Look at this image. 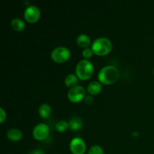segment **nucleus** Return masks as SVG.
<instances>
[{"label": "nucleus", "instance_id": "6ab92c4d", "mask_svg": "<svg viewBox=\"0 0 154 154\" xmlns=\"http://www.w3.org/2000/svg\"><path fill=\"white\" fill-rule=\"evenodd\" d=\"M6 118V113L2 108H0V123H2Z\"/></svg>", "mask_w": 154, "mask_h": 154}, {"label": "nucleus", "instance_id": "1a4fd4ad", "mask_svg": "<svg viewBox=\"0 0 154 154\" xmlns=\"http://www.w3.org/2000/svg\"><path fill=\"white\" fill-rule=\"evenodd\" d=\"M77 44L81 48H89V47L91 45V40L90 38L87 35H80L78 38H77Z\"/></svg>", "mask_w": 154, "mask_h": 154}, {"label": "nucleus", "instance_id": "423d86ee", "mask_svg": "<svg viewBox=\"0 0 154 154\" xmlns=\"http://www.w3.org/2000/svg\"><path fill=\"white\" fill-rule=\"evenodd\" d=\"M49 127L45 123H39L35 126L33 129V137L37 141H44L49 135Z\"/></svg>", "mask_w": 154, "mask_h": 154}, {"label": "nucleus", "instance_id": "ddd939ff", "mask_svg": "<svg viewBox=\"0 0 154 154\" xmlns=\"http://www.w3.org/2000/svg\"><path fill=\"white\" fill-rule=\"evenodd\" d=\"M39 115L42 118L47 119L51 116V108L48 104H42L40 105L38 108Z\"/></svg>", "mask_w": 154, "mask_h": 154}, {"label": "nucleus", "instance_id": "39448f33", "mask_svg": "<svg viewBox=\"0 0 154 154\" xmlns=\"http://www.w3.org/2000/svg\"><path fill=\"white\" fill-rule=\"evenodd\" d=\"M85 90L81 86H75L70 89L68 93L69 101L73 103H78L85 98Z\"/></svg>", "mask_w": 154, "mask_h": 154}, {"label": "nucleus", "instance_id": "7ed1b4c3", "mask_svg": "<svg viewBox=\"0 0 154 154\" xmlns=\"http://www.w3.org/2000/svg\"><path fill=\"white\" fill-rule=\"evenodd\" d=\"M93 71L94 69H93V63L87 60H81L78 63L75 69L77 77L83 81L90 79L93 75Z\"/></svg>", "mask_w": 154, "mask_h": 154}, {"label": "nucleus", "instance_id": "f257e3e1", "mask_svg": "<svg viewBox=\"0 0 154 154\" xmlns=\"http://www.w3.org/2000/svg\"><path fill=\"white\" fill-rule=\"evenodd\" d=\"M120 77L118 69L113 66H105L99 72L98 78L101 84L105 85H111L114 84Z\"/></svg>", "mask_w": 154, "mask_h": 154}, {"label": "nucleus", "instance_id": "9b49d317", "mask_svg": "<svg viewBox=\"0 0 154 154\" xmlns=\"http://www.w3.org/2000/svg\"><path fill=\"white\" fill-rule=\"evenodd\" d=\"M83 121L80 117H74L69 121V129L72 131L79 130L82 128Z\"/></svg>", "mask_w": 154, "mask_h": 154}, {"label": "nucleus", "instance_id": "4468645a", "mask_svg": "<svg viewBox=\"0 0 154 154\" xmlns=\"http://www.w3.org/2000/svg\"><path fill=\"white\" fill-rule=\"evenodd\" d=\"M12 28L17 32H22L25 28V23L19 18H14L11 22Z\"/></svg>", "mask_w": 154, "mask_h": 154}, {"label": "nucleus", "instance_id": "a211bd4d", "mask_svg": "<svg viewBox=\"0 0 154 154\" xmlns=\"http://www.w3.org/2000/svg\"><path fill=\"white\" fill-rule=\"evenodd\" d=\"M94 54L92 48H86V49H84L82 52V56L86 59H89L90 57H93V55Z\"/></svg>", "mask_w": 154, "mask_h": 154}, {"label": "nucleus", "instance_id": "6e6552de", "mask_svg": "<svg viewBox=\"0 0 154 154\" xmlns=\"http://www.w3.org/2000/svg\"><path fill=\"white\" fill-rule=\"evenodd\" d=\"M70 150L73 154H84L86 151V144L81 138H74L70 142Z\"/></svg>", "mask_w": 154, "mask_h": 154}, {"label": "nucleus", "instance_id": "2eb2a0df", "mask_svg": "<svg viewBox=\"0 0 154 154\" xmlns=\"http://www.w3.org/2000/svg\"><path fill=\"white\" fill-rule=\"evenodd\" d=\"M77 83H78V77L73 74H70L65 78V84L66 87H69V88H72V87L77 86Z\"/></svg>", "mask_w": 154, "mask_h": 154}, {"label": "nucleus", "instance_id": "f03ea898", "mask_svg": "<svg viewBox=\"0 0 154 154\" xmlns=\"http://www.w3.org/2000/svg\"><path fill=\"white\" fill-rule=\"evenodd\" d=\"M91 48L94 54L103 57L110 54L112 50V44L108 38H99L93 42Z\"/></svg>", "mask_w": 154, "mask_h": 154}, {"label": "nucleus", "instance_id": "9d476101", "mask_svg": "<svg viewBox=\"0 0 154 154\" xmlns=\"http://www.w3.org/2000/svg\"><path fill=\"white\" fill-rule=\"evenodd\" d=\"M7 137L10 141H18L23 138V133L20 129H12L8 132Z\"/></svg>", "mask_w": 154, "mask_h": 154}, {"label": "nucleus", "instance_id": "0eeeda50", "mask_svg": "<svg viewBox=\"0 0 154 154\" xmlns=\"http://www.w3.org/2000/svg\"><path fill=\"white\" fill-rule=\"evenodd\" d=\"M23 15L27 22L30 23H35L40 18L41 13L38 8L35 5H30L26 8Z\"/></svg>", "mask_w": 154, "mask_h": 154}, {"label": "nucleus", "instance_id": "dca6fc26", "mask_svg": "<svg viewBox=\"0 0 154 154\" xmlns=\"http://www.w3.org/2000/svg\"><path fill=\"white\" fill-rule=\"evenodd\" d=\"M56 129L57 131H58L59 132H63L69 128V123L68 122L65 121V120H60V121L57 122L56 123V126H55Z\"/></svg>", "mask_w": 154, "mask_h": 154}, {"label": "nucleus", "instance_id": "f8f14e48", "mask_svg": "<svg viewBox=\"0 0 154 154\" xmlns=\"http://www.w3.org/2000/svg\"><path fill=\"white\" fill-rule=\"evenodd\" d=\"M102 90V84L97 81H93L89 84L87 87V92L90 95H97Z\"/></svg>", "mask_w": 154, "mask_h": 154}, {"label": "nucleus", "instance_id": "20e7f679", "mask_svg": "<svg viewBox=\"0 0 154 154\" xmlns=\"http://www.w3.org/2000/svg\"><path fill=\"white\" fill-rule=\"evenodd\" d=\"M51 57L55 63H63L69 60L71 57V53L66 47H57L53 50Z\"/></svg>", "mask_w": 154, "mask_h": 154}, {"label": "nucleus", "instance_id": "412c9836", "mask_svg": "<svg viewBox=\"0 0 154 154\" xmlns=\"http://www.w3.org/2000/svg\"><path fill=\"white\" fill-rule=\"evenodd\" d=\"M30 154H45V152L42 150H35Z\"/></svg>", "mask_w": 154, "mask_h": 154}, {"label": "nucleus", "instance_id": "f3484780", "mask_svg": "<svg viewBox=\"0 0 154 154\" xmlns=\"http://www.w3.org/2000/svg\"><path fill=\"white\" fill-rule=\"evenodd\" d=\"M88 154H104L103 149L98 145L93 146L90 149Z\"/></svg>", "mask_w": 154, "mask_h": 154}, {"label": "nucleus", "instance_id": "4be33fe9", "mask_svg": "<svg viewBox=\"0 0 154 154\" xmlns=\"http://www.w3.org/2000/svg\"><path fill=\"white\" fill-rule=\"evenodd\" d=\"M153 74H154V71H153Z\"/></svg>", "mask_w": 154, "mask_h": 154}, {"label": "nucleus", "instance_id": "aec40b11", "mask_svg": "<svg viewBox=\"0 0 154 154\" xmlns=\"http://www.w3.org/2000/svg\"><path fill=\"white\" fill-rule=\"evenodd\" d=\"M84 102H85L86 104H87V105H90V104H92L93 102V101H94V99H93V98L92 97V96H85V98H84Z\"/></svg>", "mask_w": 154, "mask_h": 154}]
</instances>
